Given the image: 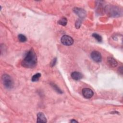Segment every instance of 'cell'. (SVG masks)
<instances>
[{
	"mask_svg": "<svg viewBox=\"0 0 123 123\" xmlns=\"http://www.w3.org/2000/svg\"><path fill=\"white\" fill-rule=\"evenodd\" d=\"M51 86H52V87L54 89H55L58 93H59L60 94H62V91L56 85H55V84H53V83H52L51 84Z\"/></svg>",
	"mask_w": 123,
	"mask_h": 123,
	"instance_id": "9a60e30c",
	"label": "cell"
},
{
	"mask_svg": "<svg viewBox=\"0 0 123 123\" xmlns=\"http://www.w3.org/2000/svg\"><path fill=\"white\" fill-rule=\"evenodd\" d=\"M83 96L86 98H91L94 95L93 91L89 88H84L82 90Z\"/></svg>",
	"mask_w": 123,
	"mask_h": 123,
	"instance_id": "52a82bcc",
	"label": "cell"
},
{
	"mask_svg": "<svg viewBox=\"0 0 123 123\" xmlns=\"http://www.w3.org/2000/svg\"><path fill=\"white\" fill-rule=\"evenodd\" d=\"M18 38L21 42H25L27 40L26 37L23 34H19L18 36Z\"/></svg>",
	"mask_w": 123,
	"mask_h": 123,
	"instance_id": "4fadbf2b",
	"label": "cell"
},
{
	"mask_svg": "<svg viewBox=\"0 0 123 123\" xmlns=\"http://www.w3.org/2000/svg\"><path fill=\"white\" fill-rule=\"evenodd\" d=\"M91 57L92 59L97 62H100L102 60L101 54L98 51H93L91 53Z\"/></svg>",
	"mask_w": 123,
	"mask_h": 123,
	"instance_id": "8992f818",
	"label": "cell"
},
{
	"mask_svg": "<svg viewBox=\"0 0 123 123\" xmlns=\"http://www.w3.org/2000/svg\"><path fill=\"white\" fill-rule=\"evenodd\" d=\"M41 77V74L40 73H37V74H34L32 77V78H31V80L32 82H37V81L39 78H40Z\"/></svg>",
	"mask_w": 123,
	"mask_h": 123,
	"instance_id": "7c38bea8",
	"label": "cell"
},
{
	"mask_svg": "<svg viewBox=\"0 0 123 123\" xmlns=\"http://www.w3.org/2000/svg\"><path fill=\"white\" fill-rule=\"evenodd\" d=\"M37 123H46L47 119L44 114L42 112H38L37 114Z\"/></svg>",
	"mask_w": 123,
	"mask_h": 123,
	"instance_id": "9c48e42d",
	"label": "cell"
},
{
	"mask_svg": "<svg viewBox=\"0 0 123 123\" xmlns=\"http://www.w3.org/2000/svg\"><path fill=\"white\" fill-rule=\"evenodd\" d=\"M67 20L66 18L64 17H62L58 22V23L59 25H62V26H65L66 25V24H67Z\"/></svg>",
	"mask_w": 123,
	"mask_h": 123,
	"instance_id": "8fae6325",
	"label": "cell"
},
{
	"mask_svg": "<svg viewBox=\"0 0 123 123\" xmlns=\"http://www.w3.org/2000/svg\"><path fill=\"white\" fill-rule=\"evenodd\" d=\"M37 63V56L33 49H30L25 54L23 60L22 62L23 66L28 68H34Z\"/></svg>",
	"mask_w": 123,
	"mask_h": 123,
	"instance_id": "6da1fadb",
	"label": "cell"
},
{
	"mask_svg": "<svg viewBox=\"0 0 123 123\" xmlns=\"http://www.w3.org/2000/svg\"><path fill=\"white\" fill-rule=\"evenodd\" d=\"M73 11L81 19L85 18L86 14V11L81 8L74 7L73 9Z\"/></svg>",
	"mask_w": 123,
	"mask_h": 123,
	"instance_id": "5b68a950",
	"label": "cell"
},
{
	"mask_svg": "<svg viewBox=\"0 0 123 123\" xmlns=\"http://www.w3.org/2000/svg\"><path fill=\"white\" fill-rule=\"evenodd\" d=\"M107 62L108 65L111 67H115L118 64L116 60L111 57H108L107 59Z\"/></svg>",
	"mask_w": 123,
	"mask_h": 123,
	"instance_id": "ba28073f",
	"label": "cell"
},
{
	"mask_svg": "<svg viewBox=\"0 0 123 123\" xmlns=\"http://www.w3.org/2000/svg\"><path fill=\"white\" fill-rule=\"evenodd\" d=\"M71 76L72 78L75 80H80L83 77V74L77 71L73 72L71 74Z\"/></svg>",
	"mask_w": 123,
	"mask_h": 123,
	"instance_id": "30bf717a",
	"label": "cell"
},
{
	"mask_svg": "<svg viewBox=\"0 0 123 123\" xmlns=\"http://www.w3.org/2000/svg\"><path fill=\"white\" fill-rule=\"evenodd\" d=\"M62 44L65 46L72 45L74 43V40L72 37L68 35H63L61 39Z\"/></svg>",
	"mask_w": 123,
	"mask_h": 123,
	"instance_id": "277c9868",
	"label": "cell"
},
{
	"mask_svg": "<svg viewBox=\"0 0 123 123\" xmlns=\"http://www.w3.org/2000/svg\"><path fill=\"white\" fill-rule=\"evenodd\" d=\"M2 82L4 86L7 89H12L13 87V81L12 77L6 74H3L1 77Z\"/></svg>",
	"mask_w": 123,
	"mask_h": 123,
	"instance_id": "3957f363",
	"label": "cell"
},
{
	"mask_svg": "<svg viewBox=\"0 0 123 123\" xmlns=\"http://www.w3.org/2000/svg\"><path fill=\"white\" fill-rule=\"evenodd\" d=\"M56 62H57V58H54L52 61L51 62V63H50V66L51 67H53L54 66H55V65L56 64Z\"/></svg>",
	"mask_w": 123,
	"mask_h": 123,
	"instance_id": "2e32d148",
	"label": "cell"
},
{
	"mask_svg": "<svg viewBox=\"0 0 123 123\" xmlns=\"http://www.w3.org/2000/svg\"><path fill=\"white\" fill-rule=\"evenodd\" d=\"M81 22L80 20H78V21H77V22H76V24H75L76 27L77 28H79L80 25H81Z\"/></svg>",
	"mask_w": 123,
	"mask_h": 123,
	"instance_id": "e0dca14e",
	"label": "cell"
},
{
	"mask_svg": "<svg viewBox=\"0 0 123 123\" xmlns=\"http://www.w3.org/2000/svg\"><path fill=\"white\" fill-rule=\"evenodd\" d=\"M92 36L98 42H100L102 41V37H101L99 35H98V34H97V33H93Z\"/></svg>",
	"mask_w": 123,
	"mask_h": 123,
	"instance_id": "5bb4252c",
	"label": "cell"
},
{
	"mask_svg": "<svg viewBox=\"0 0 123 123\" xmlns=\"http://www.w3.org/2000/svg\"><path fill=\"white\" fill-rule=\"evenodd\" d=\"M70 122L72 123H78V122L77 121L75 120L74 119H72V120L70 121Z\"/></svg>",
	"mask_w": 123,
	"mask_h": 123,
	"instance_id": "ac0fdd59",
	"label": "cell"
},
{
	"mask_svg": "<svg viewBox=\"0 0 123 123\" xmlns=\"http://www.w3.org/2000/svg\"><path fill=\"white\" fill-rule=\"evenodd\" d=\"M106 13L110 16L113 17H118L122 15V10L118 6L108 5L105 7Z\"/></svg>",
	"mask_w": 123,
	"mask_h": 123,
	"instance_id": "7a4b0ae2",
	"label": "cell"
}]
</instances>
